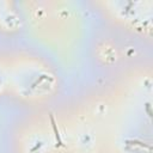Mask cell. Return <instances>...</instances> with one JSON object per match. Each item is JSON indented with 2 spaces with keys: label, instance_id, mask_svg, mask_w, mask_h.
<instances>
[{
  "label": "cell",
  "instance_id": "6da1fadb",
  "mask_svg": "<svg viewBox=\"0 0 153 153\" xmlns=\"http://www.w3.org/2000/svg\"><path fill=\"white\" fill-rule=\"evenodd\" d=\"M50 121H51V124H53V129H54V133H55V137H56V141H57V146H63V145H62V141H61V137H60V134H59V130L56 129V124H55V122H54L53 115H50Z\"/></svg>",
  "mask_w": 153,
  "mask_h": 153
}]
</instances>
